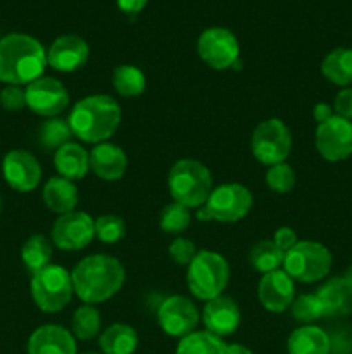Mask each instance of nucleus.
Returning <instances> with one entry per match:
<instances>
[{"instance_id":"nucleus-1","label":"nucleus","mask_w":352,"mask_h":354,"mask_svg":"<svg viewBox=\"0 0 352 354\" xmlns=\"http://www.w3.org/2000/svg\"><path fill=\"white\" fill-rule=\"evenodd\" d=\"M72 289L85 304H99L116 296L124 286L126 272L121 261L109 254L83 258L71 272Z\"/></svg>"},{"instance_id":"nucleus-2","label":"nucleus","mask_w":352,"mask_h":354,"mask_svg":"<svg viewBox=\"0 0 352 354\" xmlns=\"http://www.w3.org/2000/svg\"><path fill=\"white\" fill-rule=\"evenodd\" d=\"M47 68V52L37 38L10 33L0 40V82L6 85H30L41 78Z\"/></svg>"},{"instance_id":"nucleus-3","label":"nucleus","mask_w":352,"mask_h":354,"mask_svg":"<svg viewBox=\"0 0 352 354\" xmlns=\"http://www.w3.org/2000/svg\"><path fill=\"white\" fill-rule=\"evenodd\" d=\"M121 118L123 114L116 99L95 93L76 102L69 113L68 123L75 137L97 145L107 142L116 133Z\"/></svg>"},{"instance_id":"nucleus-4","label":"nucleus","mask_w":352,"mask_h":354,"mask_svg":"<svg viewBox=\"0 0 352 354\" xmlns=\"http://www.w3.org/2000/svg\"><path fill=\"white\" fill-rule=\"evenodd\" d=\"M168 187L173 201L188 209H199L213 192V176L209 168L195 159H179L171 166Z\"/></svg>"},{"instance_id":"nucleus-5","label":"nucleus","mask_w":352,"mask_h":354,"mask_svg":"<svg viewBox=\"0 0 352 354\" xmlns=\"http://www.w3.org/2000/svg\"><path fill=\"white\" fill-rule=\"evenodd\" d=\"M186 268L190 292L200 301H211L221 296L230 282L228 261L214 251H199Z\"/></svg>"},{"instance_id":"nucleus-6","label":"nucleus","mask_w":352,"mask_h":354,"mask_svg":"<svg viewBox=\"0 0 352 354\" xmlns=\"http://www.w3.org/2000/svg\"><path fill=\"white\" fill-rule=\"evenodd\" d=\"M254 204L251 190L242 183H223L211 192L204 206L197 209L200 221L237 223L248 214Z\"/></svg>"},{"instance_id":"nucleus-7","label":"nucleus","mask_w":352,"mask_h":354,"mask_svg":"<svg viewBox=\"0 0 352 354\" xmlns=\"http://www.w3.org/2000/svg\"><path fill=\"white\" fill-rule=\"evenodd\" d=\"M72 294L75 289L71 273L64 266L48 265L31 277V297L45 313H57L64 310L71 303Z\"/></svg>"},{"instance_id":"nucleus-8","label":"nucleus","mask_w":352,"mask_h":354,"mask_svg":"<svg viewBox=\"0 0 352 354\" xmlns=\"http://www.w3.org/2000/svg\"><path fill=\"white\" fill-rule=\"evenodd\" d=\"M331 261V252L323 244L300 241L289 252H285L283 270L297 282L313 283L330 273Z\"/></svg>"},{"instance_id":"nucleus-9","label":"nucleus","mask_w":352,"mask_h":354,"mask_svg":"<svg viewBox=\"0 0 352 354\" xmlns=\"http://www.w3.org/2000/svg\"><path fill=\"white\" fill-rule=\"evenodd\" d=\"M251 149L261 165H280L286 161L292 151V133L282 120L269 118L255 127L251 138Z\"/></svg>"},{"instance_id":"nucleus-10","label":"nucleus","mask_w":352,"mask_h":354,"mask_svg":"<svg viewBox=\"0 0 352 354\" xmlns=\"http://www.w3.org/2000/svg\"><path fill=\"white\" fill-rule=\"evenodd\" d=\"M199 57L216 71L233 68L240 59V45L230 30L221 26L207 28L197 40Z\"/></svg>"},{"instance_id":"nucleus-11","label":"nucleus","mask_w":352,"mask_h":354,"mask_svg":"<svg viewBox=\"0 0 352 354\" xmlns=\"http://www.w3.org/2000/svg\"><path fill=\"white\" fill-rule=\"evenodd\" d=\"M95 237V220L85 211L61 214L52 225V244L61 251H81Z\"/></svg>"},{"instance_id":"nucleus-12","label":"nucleus","mask_w":352,"mask_h":354,"mask_svg":"<svg viewBox=\"0 0 352 354\" xmlns=\"http://www.w3.org/2000/svg\"><path fill=\"white\" fill-rule=\"evenodd\" d=\"M317 152L330 162H338L352 156V121L342 116H331L317 124L314 137Z\"/></svg>"},{"instance_id":"nucleus-13","label":"nucleus","mask_w":352,"mask_h":354,"mask_svg":"<svg viewBox=\"0 0 352 354\" xmlns=\"http://www.w3.org/2000/svg\"><path fill=\"white\" fill-rule=\"evenodd\" d=\"M26 107L43 118H57L69 104V92L62 82L50 76H41L24 88Z\"/></svg>"},{"instance_id":"nucleus-14","label":"nucleus","mask_w":352,"mask_h":354,"mask_svg":"<svg viewBox=\"0 0 352 354\" xmlns=\"http://www.w3.org/2000/svg\"><path fill=\"white\" fill-rule=\"evenodd\" d=\"M157 322L162 332L171 337H186L195 332L199 324V310L185 296L166 297L157 310Z\"/></svg>"},{"instance_id":"nucleus-15","label":"nucleus","mask_w":352,"mask_h":354,"mask_svg":"<svg viewBox=\"0 0 352 354\" xmlns=\"http://www.w3.org/2000/svg\"><path fill=\"white\" fill-rule=\"evenodd\" d=\"M2 173L7 185L17 192H31L41 180V166L31 152L14 149L3 156Z\"/></svg>"},{"instance_id":"nucleus-16","label":"nucleus","mask_w":352,"mask_h":354,"mask_svg":"<svg viewBox=\"0 0 352 354\" xmlns=\"http://www.w3.org/2000/svg\"><path fill=\"white\" fill-rule=\"evenodd\" d=\"M259 303L271 313H282L295 299V283L285 270L264 273L257 286Z\"/></svg>"},{"instance_id":"nucleus-17","label":"nucleus","mask_w":352,"mask_h":354,"mask_svg":"<svg viewBox=\"0 0 352 354\" xmlns=\"http://www.w3.org/2000/svg\"><path fill=\"white\" fill-rule=\"evenodd\" d=\"M90 47L78 35H62L47 50V64L55 71L72 73L88 61Z\"/></svg>"},{"instance_id":"nucleus-18","label":"nucleus","mask_w":352,"mask_h":354,"mask_svg":"<svg viewBox=\"0 0 352 354\" xmlns=\"http://www.w3.org/2000/svg\"><path fill=\"white\" fill-rule=\"evenodd\" d=\"M202 320L207 332L217 337H226L233 334L240 325V308L231 297L221 294L214 299L206 301Z\"/></svg>"},{"instance_id":"nucleus-19","label":"nucleus","mask_w":352,"mask_h":354,"mask_svg":"<svg viewBox=\"0 0 352 354\" xmlns=\"http://www.w3.org/2000/svg\"><path fill=\"white\" fill-rule=\"evenodd\" d=\"M28 354H76V339L61 325H43L28 339Z\"/></svg>"},{"instance_id":"nucleus-20","label":"nucleus","mask_w":352,"mask_h":354,"mask_svg":"<svg viewBox=\"0 0 352 354\" xmlns=\"http://www.w3.org/2000/svg\"><path fill=\"white\" fill-rule=\"evenodd\" d=\"M128 158L119 145L110 142L97 144L90 151V169L106 182H116L121 180L126 173Z\"/></svg>"},{"instance_id":"nucleus-21","label":"nucleus","mask_w":352,"mask_h":354,"mask_svg":"<svg viewBox=\"0 0 352 354\" xmlns=\"http://www.w3.org/2000/svg\"><path fill=\"white\" fill-rule=\"evenodd\" d=\"M324 317H345L352 311V282L345 277L328 280L317 289Z\"/></svg>"},{"instance_id":"nucleus-22","label":"nucleus","mask_w":352,"mask_h":354,"mask_svg":"<svg viewBox=\"0 0 352 354\" xmlns=\"http://www.w3.org/2000/svg\"><path fill=\"white\" fill-rule=\"evenodd\" d=\"M54 165L62 178H68L71 182L81 180L90 171V152L79 144L68 142L54 152Z\"/></svg>"},{"instance_id":"nucleus-23","label":"nucleus","mask_w":352,"mask_h":354,"mask_svg":"<svg viewBox=\"0 0 352 354\" xmlns=\"http://www.w3.org/2000/svg\"><path fill=\"white\" fill-rule=\"evenodd\" d=\"M43 203L52 213H57L59 216L66 213H71L78 206V189L75 182L62 176H52L43 185Z\"/></svg>"},{"instance_id":"nucleus-24","label":"nucleus","mask_w":352,"mask_h":354,"mask_svg":"<svg viewBox=\"0 0 352 354\" xmlns=\"http://www.w3.org/2000/svg\"><path fill=\"white\" fill-rule=\"evenodd\" d=\"M331 342L326 332L314 325H306L292 332L286 342L289 354H330Z\"/></svg>"},{"instance_id":"nucleus-25","label":"nucleus","mask_w":352,"mask_h":354,"mask_svg":"<svg viewBox=\"0 0 352 354\" xmlns=\"http://www.w3.org/2000/svg\"><path fill=\"white\" fill-rule=\"evenodd\" d=\"M99 346L104 354H133L137 351L138 335L126 324H114L102 332Z\"/></svg>"},{"instance_id":"nucleus-26","label":"nucleus","mask_w":352,"mask_h":354,"mask_svg":"<svg viewBox=\"0 0 352 354\" xmlns=\"http://www.w3.org/2000/svg\"><path fill=\"white\" fill-rule=\"evenodd\" d=\"M321 73L338 86L352 85V48H335L321 62Z\"/></svg>"},{"instance_id":"nucleus-27","label":"nucleus","mask_w":352,"mask_h":354,"mask_svg":"<svg viewBox=\"0 0 352 354\" xmlns=\"http://www.w3.org/2000/svg\"><path fill=\"white\" fill-rule=\"evenodd\" d=\"M52 254H54L52 242L41 234L31 235L21 248V259L28 272H31V275L52 265Z\"/></svg>"},{"instance_id":"nucleus-28","label":"nucleus","mask_w":352,"mask_h":354,"mask_svg":"<svg viewBox=\"0 0 352 354\" xmlns=\"http://www.w3.org/2000/svg\"><path fill=\"white\" fill-rule=\"evenodd\" d=\"M147 80H145L144 71L137 66L121 64L113 71V86L117 95L124 99H133L144 93Z\"/></svg>"},{"instance_id":"nucleus-29","label":"nucleus","mask_w":352,"mask_h":354,"mask_svg":"<svg viewBox=\"0 0 352 354\" xmlns=\"http://www.w3.org/2000/svg\"><path fill=\"white\" fill-rule=\"evenodd\" d=\"M72 135L71 127H69L68 120H62V118H48L47 121L40 124L38 128V145H40L43 151H57L62 145H66L68 142H71Z\"/></svg>"},{"instance_id":"nucleus-30","label":"nucleus","mask_w":352,"mask_h":354,"mask_svg":"<svg viewBox=\"0 0 352 354\" xmlns=\"http://www.w3.org/2000/svg\"><path fill=\"white\" fill-rule=\"evenodd\" d=\"M226 344L223 339L207 330L192 332L179 341L176 354H224Z\"/></svg>"},{"instance_id":"nucleus-31","label":"nucleus","mask_w":352,"mask_h":354,"mask_svg":"<svg viewBox=\"0 0 352 354\" xmlns=\"http://www.w3.org/2000/svg\"><path fill=\"white\" fill-rule=\"evenodd\" d=\"M283 259H285V252L276 248L273 241L257 242L248 254L251 266L262 275L280 270V266H283Z\"/></svg>"},{"instance_id":"nucleus-32","label":"nucleus","mask_w":352,"mask_h":354,"mask_svg":"<svg viewBox=\"0 0 352 354\" xmlns=\"http://www.w3.org/2000/svg\"><path fill=\"white\" fill-rule=\"evenodd\" d=\"M100 325H102V320H100L99 310L93 304H83L75 311L71 322V334L79 341H90L99 335Z\"/></svg>"},{"instance_id":"nucleus-33","label":"nucleus","mask_w":352,"mask_h":354,"mask_svg":"<svg viewBox=\"0 0 352 354\" xmlns=\"http://www.w3.org/2000/svg\"><path fill=\"white\" fill-rule=\"evenodd\" d=\"M190 221H192V214H190L188 207L175 203V201L168 204L159 214V227L169 235L183 234L190 227Z\"/></svg>"},{"instance_id":"nucleus-34","label":"nucleus","mask_w":352,"mask_h":354,"mask_svg":"<svg viewBox=\"0 0 352 354\" xmlns=\"http://www.w3.org/2000/svg\"><path fill=\"white\" fill-rule=\"evenodd\" d=\"M292 315L297 322L313 324V322L324 317V310L316 294H302V296L293 299Z\"/></svg>"},{"instance_id":"nucleus-35","label":"nucleus","mask_w":352,"mask_h":354,"mask_svg":"<svg viewBox=\"0 0 352 354\" xmlns=\"http://www.w3.org/2000/svg\"><path fill=\"white\" fill-rule=\"evenodd\" d=\"M126 234L123 218L116 214H102L95 220V237L104 244H116Z\"/></svg>"},{"instance_id":"nucleus-36","label":"nucleus","mask_w":352,"mask_h":354,"mask_svg":"<svg viewBox=\"0 0 352 354\" xmlns=\"http://www.w3.org/2000/svg\"><path fill=\"white\" fill-rule=\"evenodd\" d=\"M266 183L273 192L286 194L295 185V173H293L292 166L286 165V162L273 165L269 166L268 173H266Z\"/></svg>"},{"instance_id":"nucleus-37","label":"nucleus","mask_w":352,"mask_h":354,"mask_svg":"<svg viewBox=\"0 0 352 354\" xmlns=\"http://www.w3.org/2000/svg\"><path fill=\"white\" fill-rule=\"evenodd\" d=\"M197 248L190 239L176 237L175 241L169 244V256L173 261L179 266H188L197 256Z\"/></svg>"},{"instance_id":"nucleus-38","label":"nucleus","mask_w":352,"mask_h":354,"mask_svg":"<svg viewBox=\"0 0 352 354\" xmlns=\"http://www.w3.org/2000/svg\"><path fill=\"white\" fill-rule=\"evenodd\" d=\"M0 106L6 111H10V113L24 109L26 107V92H24L23 86L7 85L0 92Z\"/></svg>"},{"instance_id":"nucleus-39","label":"nucleus","mask_w":352,"mask_h":354,"mask_svg":"<svg viewBox=\"0 0 352 354\" xmlns=\"http://www.w3.org/2000/svg\"><path fill=\"white\" fill-rule=\"evenodd\" d=\"M333 109L337 116L345 118V120H352V88H344L338 92L335 97Z\"/></svg>"},{"instance_id":"nucleus-40","label":"nucleus","mask_w":352,"mask_h":354,"mask_svg":"<svg viewBox=\"0 0 352 354\" xmlns=\"http://www.w3.org/2000/svg\"><path fill=\"white\" fill-rule=\"evenodd\" d=\"M273 242L276 244V248L282 249L283 252H289L293 245L297 244V234L290 227H280L278 230L275 232V237H273Z\"/></svg>"},{"instance_id":"nucleus-41","label":"nucleus","mask_w":352,"mask_h":354,"mask_svg":"<svg viewBox=\"0 0 352 354\" xmlns=\"http://www.w3.org/2000/svg\"><path fill=\"white\" fill-rule=\"evenodd\" d=\"M147 2L148 0H116L117 9H119L121 12L128 14V16H137L138 12L144 10Z\"/></svg>"},{"instance_id":"nucleus-42","label":"nucleus","mask_w":352,"mask_h":354,"mask_svg":"<svg viewBox=\"0 0 352 354\" xmlns=\"http://www.w3.org/2000/svg\"><path fill=\"white\" fill-rule=\"evenodd\" d=\"M331 116H335L333 107L328 106V104H324V102H317L316 106L313 107V118H314V121H316L317 124L324 123V121L330 120Z\"/></svg>"},{"instance_id":"nucleus-43","label":"nucleus","mask_w":352,"mask_h":354,"mask_svg":"<svg viewBox=\"0 0 352 354\" xmlns=\"http://www.w3.org/2000/svg\"><path fill=\"white\" fill-rule=\"evenodd\" d=\"M224 354H254V353L242 344H226V351H224Z\"/></svg>"},{"instance_id":"nucleus-44","label":"nucleus","mask_w":352,"mask_h":354,"mask_svg":"<svg viewBox=\"0 0 352 354\" xmlns=\"http://www.w3.org/2000/svg\"><path fill=\"white\" fill-rule=\"evenodd\" d=\"M345 279H347V280H351V282H352V265L349 266L347 273H345Z\"/></svg>"},{"instance_id":"nucleus-45","label":"nucleus","mask_w":352,"mask_h":354,"mask_svg":"<svg viewBox=\"0 0 352 354\" xmlns=\"http://www.w3.org/2000/svg\"><path fill=\"white\" fill-rule=\"evenodd\" d=\"M0 213H2V197H0Z\"/></svg>"},{"instance_id":"nucleus-46","label":"nucleus","mask_w":352,"mask_h":354,"mask_svg":"<svg viewBox=\"0 0 352 354\" xmlns=\"http://www.w3.org/2000/svg\"><path fill=\"white\" fill-rule=\"evenodd\" d=\"M83 354H100V353H83Z\"/></svg>"}]
</instances>
